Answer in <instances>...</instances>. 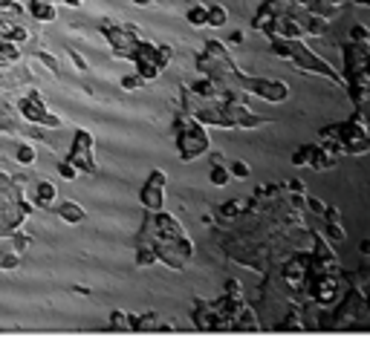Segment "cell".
Masks as SVG:
<instances>
[{
    "label": "cell",
    "mask_w": 370,
    "mask_h": 349,
    "mask_svg": "<svg viewBox=\"0 0 370 349\" xmlns=\"http://www.w3.org/2000/svg\"><path fill=\"white\" fill-rule=\"evenodd\" d=\"M35 202H26L20 193V185L12 179L0 188V237H12L17 225L32 214Z\"/></svg>",
    "instance_id": "6da1fadb"
},
{
    "label": "cell",
    "mask_w": 370,
    "mask_h": 349,
    "mask_svg": "<svg viewBox=\"0 0 370 349\" xmlns=\"http://www.w3.org/2000/svg\"><path fill=\"white\" fill-rule=\"evenodd\" d=\"M174 133H177V147H179L182 162H194L197 156H202L209 150V144H211L205 127L197 119H188V116H179L174 121Z\"/></svg>",
    "instance_id": "7a4b0ae2"
},
{
    "label": "cell",
    "mask_w": 370,
    "mask_h": 349,
    "mask_svg": "<svg viewBox=\"0 0 370 349\" xmlns=\"http://www.w3.org/2000/svg\"><path fill=\"white\" fill-rule=\"evenodd\" d=\"M101 32H105V38L110 40L113 55H116V58H130V61H133L136 43H139V38H142L136 26H133V24H121V26L101 24Z\"/></svg>",
    "instance_id": "3957f363"
},
{
    "label": "cell",
    "mask_w": 370,
    "mask_h": 349,
    "mask_svg": "<svg viewBox=\"0 0 370 349\" xmlns=\"http://www.w3.org/2000/svg\"><path fill=\"white\" fill-rule=\"evenodd\" d=\"M17 107H20V113H24V119L32 121V124H44V127H52V130H58V127L64 124L55 113L47 110V104H44V98H40L38 90H29V93L20 98Z\"/></svg>",
    "instance_id": "277c9868"
},
{
    "label": "cell",
    "mask_w": 370,
    "mask_h": 349,
    "mask_svg": "<svg viewBox=\"0 0 370 349\" xmlns=\"http://www.w3.org/2000/svg\"><path fill=\"white\" fill-rule=\"evenodd\" d=\"M67 162H73V165L78 167V173H96L98 170L96 153H93V136H90L87 130H75Z\"/></svg>",
    "instance_id": "5b68a950"
},
{
    "label": "cell",
    "mask_w": 370,
    "mask_h": 349,
    "mask_svg": "<svg viewBox=\"0 0 370 349\" xmlns=\"http://www.w3.org/2000/svg\"><path fill=\"white\" fill-rule=\"evenodd\" d=\"M165 182H168V176L165 170H151L139 190V202L145 205V211H162L165 205Z\"/></svg>",
    "instance_id": "8992f818"
},
{
    "label": "cell",
    "mask_w": 370,
    "mask_h": 349,
    "mask_svg": "<svg viewBox=\"0 0 370 349\" xmlns=\"http://www.w3.org/2000/svg\"><path fill=\"white\" fill-rule=\"evenodd\" d=\"M58 199V188L49 179H40L35 185V208H52Z\"/></svg>",
    "instance_id": "52a82bcc"
},
{
    "label": "cell",
    "mask_w": 370,
    "mask_h": 349,
    "mask_svg": "<svg viewBox=\"0 0 370 349\" xmlns=\"http://www.w3.org/2000/svg\"><path fill=\"white\" fill-rule=\"evenodd\" d=\"M58 216L64 222H70V225H75V222H84L87 220V211L78 205V202H73V199H67V202H61V205H55Z\"/></svg>",
    "instance_id": "ba28073f"
},
{
    "label": "cell",
    "mask_w": 370,
    "mask_h": 349,
    "mask_svg": "<svg viewBox=\"0 0 370 349\" xmlns=\"http://www.w3.org/2000/svg\"><path fill=\"white\" fill-rule=\"evenodd\" d=\"M29 15L40 24H49V20H55L58 12H55V3H47V0H29Z\"/></svg>",
    "instance_id": "9c48e42d"
},
{
    "label": "cell",
    "mask_w": 370,
    "mask_h": 349,
    "mask_svg": "<svg viewBox=\"0 0 370 349\" xmlns=\"http://www.w3.org/2000/svg\"><path fill=\"white\" fill-rule=\"evenodd\" d=\"M185 20H188L191 26H205V24H209V6L194 3V6L185 12Z\"/></svg>",
    "instance_id": "30bf717a"
},
{
    "label": "cell",
    "mask_w": 370,
    "mask_h": 349,
    "mask_svg": "<svg viewBox=\"0 0 370 349\" xmlns=\"http://www.w3.org/2000/svg\"><path fill=\"white\" fill-rule=\"evenodd\" d=\"M133 63H136V72H139V75H142V78H145V81H153V78H156V75H159V63H156V61H151V58H142V61H133Z\"/></svg>",
    "instance_id": "8fae6325"
},
{
    "label": "cell",
    "mask_w": 370,
    "mask_h": 349,
    "mask_svg": "<svg viewBox=\"0 0 370 349\" xmlns=\"http://www.w3.org/2000/svg\"><path fill=\"white\" fill-rule=\"evenodd\" d=\"M151 263H156V248H153V243H139L136 248V266H151Z\"/></svg>",
    "instance_id": "7c38bea8"
},
{
    "label": "cell",
    "mask_w": 370,
    "mask_h": 349,
    "mask_svg": "<svg viewBox=\"0 0 370 349\" xmlns=\"http://www.w3.org/2000/svg\"><path fill=\"white\" fill-rule=\"evenodd\" d=\"M191 93L202 95V98H211V95H217V81H214V78L194 81V84H191Z\"/></svg>",
    "instance_id": "4fadbf2b"
},
{
    "label": "cell",
    "mask_w": 370,
    "mask_h": 349,
    "mask_svg": "<svg viewBox=\"0 0 370 349\" xmlns=\"http://www.w3.org/2000/svg\"><path fill=\"white\" fill-rule=\"evenodd\" d=\"M229 179H232V170L223 165H214L211 167V173H209V182L211 185H217V188H223V185H229Z\"/></svg>",
    "instance_id": "5bb4252c"
},
{
    "label": "cell",
    "mask_w": 370,
    "mask_h": 349,
    "mask_svg": "<svg viewBox=\"0 0 370 349\" xmlns=\"http://www.w3.org/2000/svg\"><path fill=\"white\" fill-rule=\"evenodd\" d=\"M35 159H38V153H35L32 144H20V147H17V162H20L24 167L35 165Z\"/></svg>",
    "instance_id": "9a60e30c"
},
{
    "label": "cell",
    "mask_w": 370,
    "mask_h": 349,
    "mask_svg": "<svg viewBox=\"0 0 370 349\" xmlns=\"http://www.w3.org/2000/svg\"><path fill=\"white\" fill-rule=\"evenodd\" d=\"M229 12L223 6H209V26H225Z\"/></svg>",
    "instance_id": "2e32d148"
},
{
    "label": "cell",
    "mask_w": 370,
    "mask_h": 349,
    "mask_svg": "<svg viewBox=\"0 0 370 349\" xmlns=\"http://www.w3.org/2000/svg\"><path fill=\"white\" fill-rule=\"evenodd\" d=\"M17 266H20V254L12 248V251H6V254H0V269H6V271H15Z\"/></svg>",
    "instance_id": "e0dca14e"
},
{
    "label": "cell",
    "mask_w": 370,
    "mask_h": 349,
    "mask_svg": "<svg viewBox=\"0 0 370 349\" xmlns=\"http://www.w3.org/2000/svg\"><path fill=\"white\" fill-rule=\"evenodd\" d=\"M171 58H174V47H168V43H156V63H159V70H165L171 63Z\"/></svg>",
    "instance_id": "ac0fdd59"
},
{
    "label": "cell",
    "mask_w": 370,
    "mask_h": 349,
    "mask_svg": "<svg viewBox=\"0 0 370 349\" xmlns=\"http://www.w3.org/2000/svg\"><path fill=\"white\" fill-rule=\"evenodd\" d=\"M142 84H145V78H142L139 72H133V75H125V78H121V87H125V90H139Z\"/></svg>",
    "instance_id": "d6986e66"
},
{
    "label": "cell",
    "mask_w": 370,
    "mask_h": 349,
    "mask_svg": "<svg viewBox=\"0 0 370 349\" xmlns=\"http://www.w3.org/2000/svg\"><path fill=\"white\" fill-rule=\"evenodd\" d=\"M229 170H232V176H237V179H246V176H249V165H246V162H240V159H237V162H232V165H229Z\"/></svg>",
    "instance_id": "ffe728a7"
},
{
    "label": "cell",
    "mask_w": 370,
    "mask_h": 349,
    "mask_svg": "<svg viewBox=\"0 0 370 349\" xmlns=\"http://www.w3.org/2000/svg\"><path fill=\"white\" fill-rule=\"evenodd\" d=\"M58 173L64 176V179H75V176H78V167H75L73 162H67V159H64V162L58 165Z\"/></svg>",
    "instance_id": "44dd1931"
},
{
    "label": "cell",
    "mask_w": 370,
    "mask_h": 349,
    "mask_svg": "<svg viewBox=\"0 0 370 349\" xmlns=\"http://www.w3.org/2000/svg\"><path fill=\"white\" fill-rule=\"evenodd\" d=\"M12 237H15V251L17 254H24L26 248H29V243H32V237H26V234H20V231H15Z\"/></svg>",
    "instance_id": "7402d4cb"
},
{
    "label": "cell",
    "mask_w": 370,
    "mask_h": 349,
    "mask_svg": "<svg viewBox=\"0 0 370 349\" xmlns=\"http://www.w3.org/2000/svg\"><path fill=\"white\" fill-rule=\"evenodd\" d=\"M110 323H113V329H128V315L125 312H113Z\"/></svg>",
    "instance_id": "603a6c76"
},
{
    "label": "cell",
    "mask_w": 370,
    "mask_h": 349,
    "mask_svg": "<svg viewBox=\"0 0 370 349\" xmlns=\"http://www.w3.org/2000/svg\"><path fill=\"white\" fill-rule=\"evenodd\" d=\"M0 12H15V15H20L24 6H20L17 0H0Z\"/></svg>",
    "instance_id": "cb8c5ba5"
},
{
    "label": "cell",
    "mask_w": 370,
    "mask_h": 349,
    "mask_svg": "<svg viewBox=\"0 0 370 349\" xmlns=\"http://www.w3.org/2000/svg\"><path fill=\"white\" fill-rule=\"evenodd\" d=\"M38 58H40L44 63H47V67H49L52 72H58V58H55V55H49V52H38Z\"/></svg>",
    "instance_id": "d4e9b609"
},
{
    "label": "cell",
    "mask_w": 370,
    "mask_h": 349,
    "mask_svg": "<svg viewBox=\"0 0 370 349\" xmlns=\"http://www.w3.org/2000/svg\"><path fill=\"white\" fill-rule=\"evenodd\" d=\"M237 211H240V202H223V208H220L223 216H234Z\"/></svg>",
    "instance_id": "484cf974"
},
{
    "label": "cell",
    "mask_w": 370,
    "mask_h": 349,
    "mask_svg": "<svg viewBox=\"0 0 370 349\" xmlns=\"http://www.w3.org/2000/svg\"><path fill=\"white\" fill-rule=\"evenodd\" d=\"M70 61L75 63V70H81V72L87 70V61H84V58H81L78 52H75V49H70Z\"/></svg>",
    "instance_id": "4316f807"
},
{
    "label": "cell",
    "mask_w": 370,
    "mask_h": 349,
    "mask_svg": "<svg viewBox=\"0 0 370 349\" xmlns=\"http://www.w3.org/2000/svg\"><path fill=\"white\" fill-rule=\"evenodd\" d=\"M225 292H229V294H237V292H240V283H237V280H229V283H225Z\"/></svg>",
    "instance_id": "83f0119b"
},
{
    "label": "cell",
    "mask_w": 370,
    "mask_h": 349,
    "mask_svg": "<svg viewBox=\"0 0 370 349\" xmlns=\"http://www.w3.org/2000/svg\"><path fill=\"white\" fill-rule=\"evenodd\" d=\"M61 3H67V6H81V0H61Z\"/></svg>",
    "instance_id": "f1b7e54d"
},
{
    "label": "cell",
    "mask_w": 370,
    "mask_h": 349,
    "mask_svg": "<svg viewBox=\"0 0 370 349\" xmlns=\"http://www.w3.org/2000/svg\"><path fill=\"white\" fill-rule=\"evenodd\" d=\"M133 3H139V6H151L153 0H133Z\"/></svg>",
    "instance_id": "f546056e"
},
{
    "label": "cell",
    "mask_w": 370,
    "mask_h": 349,
    "mask_svg": "<svg viewBox=\"0 0 370 349\" xmlns=\"http://www.w3.org/2000/svg\"><path fill=\"white\" fill-rule=\"evenodd\" d=\"M47 3H58V0H47Z\"/></svg>",
    "instance_id": "4dcf8cb0"
}]
</instances>
